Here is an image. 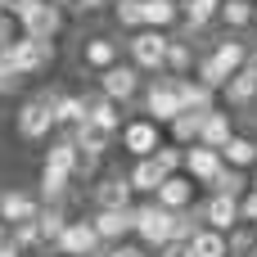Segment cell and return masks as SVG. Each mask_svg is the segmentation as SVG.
Returning <instances> with one entry per match:
<instances>
[{"mask_svg": "<svg viewBox=\"0 0 257 257\" xmlns=\"http://www.w3.org/2000/svg\"><path fill=\"white\" fill-rule=\"evenodd\" d=\"M54 95H59V86H54V90H41V95H32V99L18 104V113H14V131H18V140L36 145V140L59 136V122H54Z\"/></svg>", "mask_w": 257, "mask_h": 257, "instance_id": "1", "label": "cell"}, {"mask_svg": "<svg viewBox=\"0 0 257 257\" xmlns=\"http://www.w3.org/2000/svg\"><path fill=\"white\" fill-rule=\"evenodd\" d=\"M167 45H172V32L140 27L126 36V63H136L145 77H158V72H167Z\"/></svg>", "mask_w": 257, "mask_h": 257, "instance_id": "2", "label": "cell"}, {"mask_svg": "<svg viewBox=\"0 0 257 257\" xmlns=\"http://www.w3.org/2000/svg\"><path fill=\"white\" fill-rule=\"evenodd\" d=\"M126 59V36H117V32H86L81 41H77V63L86 68V72H108L113 63H122Z\"/></svg>", "mask_w": 257, "mask_h": 257, "instance_id": "3", "label": "cell"}, {"mask_svg": "<svg viewBox=\"0 0 257 257\" xmlns=\"http://www.w3.org/2000/svg\"><path fill=\"white\" fill-rule=\"evenodd\" d=\"M140 113H145V117H154L158 126H172V122L185 113V104H181V95H176V77H172V72H158V77H149V81H145Z\"/></svg>", "mask_w": 257, "mask_h": 257, "instance_id": "4", "label": "cell"}, {"mask_svg": "<svg viewBox=\"0 0 257 257\" xmlns=\"http://www.w3.org/2000/svg\"><path fill=\"white\" fill-rule=\"evenodd\" d=\"M136 239L145 244V248H167L172 239H176V212H167L158 199H140L136 203Z\"/></svg>", "mask_w": 257, "mask_h": 257, "instance_id": "5", "label": "cell"}, {"mask_svg": "<svg viewBox=\"0 0 257 257\" xmlns=\"http://www.w3.org/2000/svg\"><path fill=\"white\" fill-rule=\"evenodd\" d=\"M145 81H149V77H145L136 63H126V59H122V63H113L108 72H99V77H95V90H99V95H108V99H117V104L126 108V104H140Z\"/></svg>", "mask_w": 257, "mask_h": 257, "instance_id": "6", "label": "cell"}, {"mask_svg": "<svg viewBox=\"0 0 257 257\" xmlns=\"http://www.w3.org/2000/svg\"><path fill=\"white\" fill-rule=\"evenodd\" d=\"M163 140H167V126H158L154 117H126V126H122V136H117V145H122V154L136 163V158H154L158 149H163Z\"/></svg>", "mask_w": 257, "mask_h": 257, "instance_id": "7", "label": "cell"}, {"mask_svg": "<svg viewBox=\"0 0 257 257\" xmlns=\"http://www.w3.org/2000/svg\"><path fill=\"white\" fill-rule=\"evenodd\" d=\"M0 54H9V63L23 72V77H36V72H45L50 63H54V41H45V36H18L9 50H0Z\"/></svg>", "mask_w": 257, "mask_h": 257, "instance_id": "8", "label": "cell"}, {"mask_svg": "<svg viewBox=\"0 0 257 257\" xmlns=\"http://www.w3.org/2000/svg\"><path fill=\"white\" fill-rule=\"evenodd\" d=\"M104 248H108V244L99 239V230L90 226V217H72L68 230H63L59 244H54V253H59V257H99Z\"/></svg>", "mask_w": 257, "mask_h": 257, "instance_id": "9", "label": "cell"}, {"mask_svg": "<svg viewBox=\"0 0 257 257\" xmlns=\"http://www.w3.org/2000/svg\"><path fill=\"white\" fill-rule=\"evenodd\" d=\"M90 226L99 230V239L108 248L136 239V208H90Z\"/></svg>", "mask_w": 257, "mask_h": 257, "instance_id": "10", "label": "cell"}, {"mask_svg": "<svg viewBox=\"0 0 257 257\" xmlns=\"http://www.w3.org/2000/svg\"><path fill=\"white\" fill-rule=\"evenodd\" d=\"M90 203H95V208H136V203H140V194H136V185H131V176H126V172H108V176H99V181H95Z\"/></svg>", "mask_w": 257, "mask_h": 257, "instance_id": "11", "label": "cell"}, {"mask_svg": "<svg viewBox=\"0 0 257 257\" xmlns=\"http://www.w3.org/2000/svg\"><path fill=\"white\" fill-rule=\"evenodd\" d=\"M199 217H203V226H212V230H221V235H230L235 226H244L239 199H230V194H203V199H199Z\"/></svg>", "mask_w": 257, "mask_h": 257, "instance_id": "12", "label": "cell"}, {"mask_svg": "<svg viewBox=\"0 0 257 257\" xmlns=\"http://www.w3.org/2000/svg\"><path fill=\"white\" fill-rule=\"evenodd\" d=\"M199 190H203V185H199L194 176H185V172H172L154 199H158L167 212H190V208H199Z\"/></svg>", "mask_w": 257, "mask_h": 257, "instance_id": "13", "label": "cell"}, {"mask_svg": "<svg viewBox=\"0 0 257 257\" xmlns=\"http://www.w3.org/2000/svg\"><path fill=\"white\" fill-rule=\"evenodd\" d=\"M41 217V194L36 190H0V221L9 226H23V221H36Z\"/></svg>", "mask_w": 257, "mask_h": 257, "instance_id": "14", "label": "cell"}, {"mask_svg": "<svg viewBox=\"0 0 257 257\" xmlns=\"http://www.w3.org/2000/svg\"><path fill=\"white\" fill-rule=\"evenodd\" d=\"M212 59L235 77L239 68H248V59H253V45H248V36H235V32H221V36H212Z\"/></svg>", "mask_w": 257, "mask_h": 257, "instance_id": "15", "label": "cell"}, {"mask_svg": "<svg viewBox=\"0 0 257 257\" xmlns=\"http://www.w3.org/2000/svg\"><path fill=\"white\" fill-rule=\"evenodd\" d=\"M221 167H226L221 149H212V145H190V149H185V176H194L203 190L221 176Z\"/></svg>", "mask_w": 257, "mask_h": 257, "instance_id": "16", "label": "cell"}, {"mask_svg": "<svg viewBox=\"0 0 257 257\" xmlns=\"http://www.w3.org/2000/svg\"><path fill=\"white\" fill-rule=\"evenodd\" d=\"M54 122H59V131H77V126H86L90 122V95H72V90H59L54 95Z\"/></svg>", "mask_w": 257, "mask_h": 257, "instance_id": "17", "label": "cell"}, {"mask_svg": "<svg viewBox=\"0 0 257 257\" xmlns=\"http://www.w3.org/2000/svg\"><path fill=\"white\" fill-rule=\"evenodd\" d=\"M221 104H226L230 113H248V108L257 104V72H253V68H239V72L226 81Z\"/></svg>", "mask_w": 257, "mask_h": 257, "instance_id": "18", "label": "cell"}, {"mask_svg": "<svg viewBox=\"0 0 257 257\" xmlns=\"http://www.w3.org/2000/svg\"><path fill=\"white\" fill-rule=\"evenodd\" d=\"M86 95H90V126L117 140V136H122V126H126L122 104H117V99H108V95H99V90H86Z\"/></svg>", "mask_w": 257, "mask_h": 257, "instance_id": "19", "label": "cell"}, {"mask_svg": "<svg viewBox=\"0 0 257 257\" xmlns=\"http://www.w3.org/2000/svg\"><path fill=\"white\" fill-rule=\"evenodd\" d=\"M199 45H194V36H185V32H172V45H167V72L172 77H194V68H199Z\"/></svg>", "mask_w": 257, "mask_h": 257, "instance_id": "20", "label": "cell"}, {"mask_svg": "<svg viewBox=\"0 0 257 257\" xmlns=\"http://www.w3.org/2000/svg\"><path fill=\"white\" fill-rule=\"evenodd\" d=\"M239 136V126H235V113L226 108V104H217L208 117H203V136H199V145H212V149H226L230 140Z\"/></svg>", "mask_w": 257, "mask_h": 257, "instance_id": "21", "label": "cell"}, {"mask_svg": "<svg viewBox=\"0 0 257 257\" xmlns=\"http://www.w3.org/2000/svg\"><path fill=\"white\" fill-rule=\"evenodd\" d=\"M126 176H131V185H136V194H140V199H154L172 172H167L158 158H136V163L126 167Z\"/></svg>", "mask_w": 257, "mask_h": 257, "instance_id": "22", "label": "cell"}, {"mask_svg": "<svg viewBox=\"0 0 257 257\" xmlns=\"http://www.w3.org/2000/svg\"><path fill=\"white\" fill-rule=\"evenodd\" d=\"M217 27L235 32V36H248L257 27V0H226L221 14H217Z\"/></svg>", "mask_w": 257, "mask_h": 257, "instance_id": "23", "label": "cell"}, {"mask_svg": "<svg viewBox=\"0 0 257 257\" xmlns=\"http://www.w3.org/2000/svg\"><path fill=\"white\" fill-rule=\"evenodd\" d=\"M77 163H81V149H77V140H72L68 131H59V136L45 145V158H41V167H54V172H72V176H77Z\"/></svg>", "mask_w": 257, "mask_h": 257, "instance_id": "24", "label": "cell"}, {"mask_svg": "<svg viewBox=\"0 0 257 257\" xmlns=\"http://www.w3.org/2000/svg\"><path fill=\"white\" fill-rule=\"evenodd\" d=\"M77 190V176L72 172H54V167H41V181H36V194L41 203H68Z\"/></svg>", "mask_w": 257, "mask_h": 257, "instance_id": "25", "label": "cell"}, {"mask_svg": "<svg viewBox=\"0 0 257 257\" xmlns=\"http://www.w3.org/2000/svg\"><path fill=\"white\" fill-rule=\"evenodd\" d=\"M176 95H181V104L190 108V113H208V108H217V90H208L199 77H176Z\"/></svg>", "mask_w": 257, "mask_h": 257, "instance_id": "26", "label": "cell"}, {"mask_svg": "<svg viewBox=\"0 0 257 257\" xmlns=\"http://www.w3.org/2000/svg\"><path fill=\"white\" fill-rule=\"evenodd\" d=\"M185 14H181V0H145V27H158V32H181Z\"/></svg>", "mask_w": 257, "mask_h": 257, "instance_id": "27", "label": "cell"}, {"mask_svg": "<svg viewBox=\"0 0 257 257\" xmlns=\"http://www.w3.org/2000/svg\"><path fill=\"white\" fill-rule=\"evenodd\" d=\"M221 158H226V167H235V172H253L257 167V136L253 131H239V136L221 149Z\"/></svg>", "mask_w": 257, "mask_h": 257, "instance_id": "28", "label": "cell"}, {"mask_svg": "<svg viewBox=\"0 0 257 257\" xmlns=\"http://www.w3.org/2000/svg\"><path fill=\"white\" fill-rule=\"evenodd\" d=\"M68 203H41V217H36V226H41V235H45V248L54 257V244H59V235L68 230Z\"/></svg>", "mask_w": 257, "mask_h": 257, "instance_id": "29", "label": "cell"}, {"mask_svg": "<svg viewBox=\"0 0 257 257\" xmlns=\"http://www.w3.org/2000/svg\"><path fill=\"white\" fill-rule=\"evenodd\" d=\"M208 113H212V108H208ZM208 113H190V108H185V113L167 126V140H172V145H181V149L199 145V136H203V117H208Z\"/></svg>", "mask_w": 257, "mask_h": 257, "instance_id": "30", "label": "cell"}, {"mask_svg": "<svg viewBox=\"0 0 257 257\" xmlns=\"http://www.w3.org/2000/svg\"><path fill=\"white\" fill-rule=\"evenodd\" d=\"M253 190V172H235V167H221V176L203 190V194H230V199H244Z\"/></svg>", "mask_w": 257, "mask_h": 257, "instance_id": "31", "label": "cell"}, {"mask_svg": "<svg viewBox=\"0 0 257 257\" xmlns=\"http://www.w3.org/2000/svg\"><path fill=\"white\" fill-rule=\"evenodd\" d=\"M190 257H230V235L203 226V230L190 239Z\"/></svg>", "mask_w": 257, "mask_h": 257, "instance_id": "32", "label": "cell"}, {"mask_svg": "<svg viewBox=\"0 0 257 257\" xmlns=\"http://www.w3.org/2000/svg\"><path fill=\"white\" fill-rule=\"evenodd\" d=\"M72 140H77V149H81L86 158H104V154H108V149L117 145L113 136H104V131H95L90 122H86V126H77V131H72Z\"/></svg>", "mask_w": 257, "mask_h": 257, "instance_id": "33", "label": "cell"}, {"mask_svg": "<svg viewBox=\"0 0 257 257\" xmlns=\"http://www.w3.org/2000/svg\"><path fill=\"white\" fill-rule=\"evenodd\" d=\"M113 18H117V27L131 36V32H140L145 27V0H113Z\"/></svg>", "mask_w": 257, "mask_h": 257, "instance_id": "34", "label": "cell"}, {"mask_svg": "<svg viewBox=\"0 0 257 257\" xmlns=\"http://www.w3.org/2000/svg\"><path fill=\"white\" fill-rule=\"evenodd\" d=\"M14 244H18L23 253H45V257H50V248H45V235H41V226H36V221L14 226Z\"/></svg>", "mask_w": 257, "mask_h": 257, "instance_id": "35", "label": "cell"}, {"mask_svg": "<svg viewBox=\"0 0 257 257\" xmlns=\"http://www.w3.org/2000/svg\"><path fill=\"white\" fill-rule=\"evenodd\" d=\"M23 81H27V77L9 63V54H0V99H5V95H18V90H23Z\"/></svg>", "mask_w": 257, "mask_h": 257, "instance_id": "36", "label": "cell"}, {"mask_svg": "<svg viewBox=\"0 0 257 257\" xmlns=\"http://www.w3.org/2000/svg\"><path fill=\"white\" fill-rule=\"evenodd\" d=\"M257 244V226H235L230 230V257H248Z\"/></svg>", "mask_w": 257, "mask_h": 257, "instance_id": "37", "label": "cell"}, {"mask_svg": "<svg viewBox=\"0 0 257 257\" xmlns=\"http://www.w3.org/2000/svg\"><path fill=\"white\" fill-rule=\"evenodd\" d=\"M154 158H158L167 172H185V149H181V145H172V140H163V149H158Z\"/></svg>", "mask_w": 257, "mask_h": 257, "instance_id": "38", "label": "cell"}, {"mask_svg": "<svg viewBox=\"0 0 257 257\" xmlns=\"http://www.w3.org/2000/svg\"><path fill=\"white\" fill-rule=\"evenodd\" d=\"M18 36H23L18 18H14V14H5V18H0V50H9V45H14Z\"/></svg>", "mask_w": 257, "mask_h": 257, "instance_id": "39", "label": "cell"}, {"mask_svg": "<svg viewBox=\"0 0 257 257\" xmlns=\"http://www.w3.org/2000/svg\"><path fill=\"white\" fill-rule=\"evenodd\" d=\"M239 212H244V226H257V190H248L239 199Z\"/></svg>", "mask_w": 257, "mask_h": 257, "instance_id": "40", "label": "cell"}, {"mask_svg": "<svg viewBox=\"0 0 257 257\" xmlns=\"http://www.w3.org/2000/svg\"><path fill=\"white\" fill-rule=\"evenodd\" d=\"M122 248V257H154V248H145L140 239H126V244H117Z\"/></svg>", "mask_w": 257, "mask_h": 257, "instance_id": "41", "label": "cell"}, {"mask_svg": "<svg viewBox=\"0 0 257 257\" xmlns=\"http://www.w3.org/2000/svg\"><path fill=\"white\" fill-rule=\"evenodd\" d=\"M113 9V0H77V14H104Z\"/></svg>", "mask_w": 257, "mask_h": 257, "instance_id": "42", "label": "cell"}, {"mask_svg": "<svg viewBox=\"0 0 257 257\" xmlns=\"http://www.w3.org/2000/svg\"><path fill=\"white\" fill-rule=\"evenodd\" d=\"M154 257H190V244H176V239H172L167 248H158Z\"/></svg>", "mask_w": 257, "mask_h": 257, "instance_id": "43", "label": "cell"}, {"mask_svg": "<svg viewBox=\"0 0 257 257\" xmlns=\"http://www.w3.org/2000/svg\"><path fill=\"white\" fill-rule=\"evenodd\" d=\"M0 257H27V253H23V248H18L14 239H9V244H0Z\"/></svg>", "mask_w": 257, "mask_h": 257, "instance_id": "44", "label": "cell"}, {"mask_svg": "<svg viewBox=\"0 0 257 257\" xmlns=\"http://www.w3.org/2000/svg\"><path fill=\"white\" fill-rule=\"evenodd\" d=\"M244 126H248V131H253V136H257V104H253V108H248V113H244Z\"/></svg>", "mask_w": 257, "mask_h": 257, "instance_id": "45", "label": "cell"}, {"mask_svg": "<svg viewBox=\"0 0 257 257\" xmlns=\"http://www.w3.org/2000/svg\"><path fill=\"white\" fill-rule=\"evenodd\" d=\"M9 239H14V226H9V221H0V244H9Z\"/></svg>", "mask_w": 257, "mask_h": 257, "instance_id": "46", "label": "cell"}, {"mask_svg": "<svg viewBox=\"0 0 257 257\" xmlns=\"http://www.w3.org/2000/svg\"><path fill=\"white\" fill-rule=\"evenodd\" d=\"M50 5H59V9H77V0H50Z\"/></svg>", "mask_w": 257, "mask_h": 257, "instance_id": "47", "label": "cell"}, {"mask_svg": "<svg viewBox=\"0 0 257 257\" xmlns=\"http://www.w3.org/2000/svg\"><path fill=\"white\" fill-rule=\"evenodd\" d=\"M99 257H122V248H104V253H99Z\"/></svg>", "mask_w": 257, "mask_h": 257, "instance_id": "48", "label": "cell"}, {"mask_svg": "<svg viewBox=\"0 0 257 257\" xmlns=\"http://www.w3.org/2000/svg\"><path fill=\"white\" fill-rule=\"evenodd\" d=\"M248 68H253V72H257V45H253V59H248Z\"/></svg>", "mask_w": 257, "mask_h": 257, "instance_id": "49", "label": "cell"}, {"mask_svg": "<svg viewBox=\"0 0 257 257\" xmlns=\"http://www.w3.org/2000/svg\"><path fill=\"white\" fill-rule=\"evenodd\" d=\"M5 14H9V9H5V0H0V18H5Z\"/></svg>", "mask_w": 257, "mask_h": 257, "instance_id": "50", "label": "cell"}, {"mask_svg": "<svg viewBox=\"0 0 257 257\" xmlns=\"http://www.w3.org/2000/svg\"><path fill=\"white\" fill-rule=\"evenodd\" d=\"M253 190H257V167H253Z\"/></svg>", "mask_w": 257, "mask_h": 257, "instance_id": "51", "label": "cell"}]
</instances>
